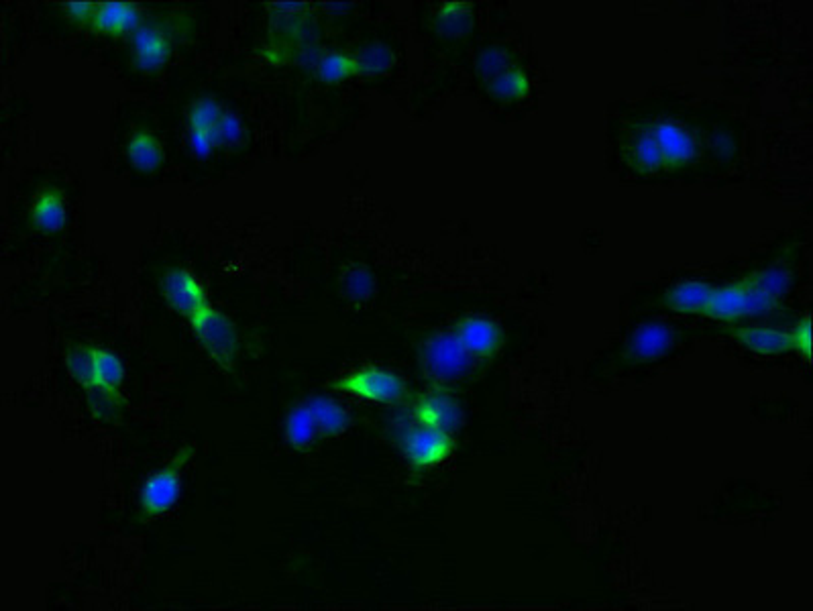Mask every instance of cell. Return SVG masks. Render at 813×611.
<instances>
[{
    "label": "cell",
    "instance_id": "6da1fadb",
    "mask_svg": "<svg viewBox=\"0 0 813 611\" xmlns=\"http://www.w3.org/2000/svg\"><path fill=\"white\" fill-rule=\"evenodd\" d=\"M418 361L422 373L435 383H449L467 377L475 361L459 339L451 332H435L430 335L418 351Z\"/></svg>",
    "mask_w": 813,
    "mask_h": 611
},
{
    "label": "cell",
    "instance_id": "7a4b0ae2",
    "mask_svg": "<svg viewBox=\"0 0 813 611\" xmlns=\"http://www.w3.org/2000/svg\"><path fill=\"white\" fill-rule=\"evenodd\" d=\"M190 328L204 353L223 371H233L239 357V330L235 322L210 304L190 320Z\"/></svg>",
    "mask_w": 813,
    "mask_h": 611
},
{
    "label": "cell",
    "instance_id": "3957f363",
    "mask_svg": "<svg viewBox=\"0 0 813 611\" xmlns=\"http://www.w3.org/2000/svg\"><path fill=\"white\" fill-rule=\"evenodd\" d=\"M331 387L335 392L386 406L398 404L406 396V383L400 375L373 365L339 375Z\"/></svg>",
    "mask_w": 813,
    "mask_h": 611
},
{
    "label": "cell",
    "instance_id": "277c9868",
    "mask_svg": "<svg viewBox=\"0 0 813 611\" xmlns=\"http://www.w3.org/2000/svg\"><path fill=\"white\" fill-rule=\"evenodd\" d=\"M196 449L192 444L180 449L157 473H153L141 487V510L147 518H159L168 514L180 497L184 467L192 461Z\"/></svg>",
    "mask_w": 813,
    "mask_h": 611
},
{
    "label": "cell",
    "instance_id": "5b68a950",
    "mask_svg": "<svg viewBox=\"0 0 813 611\" xmlns=\"http://www.w3.org/2000/svg\"><path fill=\"white\" fill-rule=\"evenodd\" d=\"M398 447L406 461L416 471H422L443 465L455 451V438L453 434L412 422L400 432Z\"/></svg>",
    "mask_w": 813,
    "mask_h": 611
},
{
    "label": "cell",
    "instance_id": "8992f818",
    "mask_svg": "<svg viewBox=\"0 0 813 611\" xmlns=\"http://www.w3.org/2000/svg\"><path fill=\"white\" fill-rule=\"evenodd\" d=\"M410 416L412 422L428 426V428H435L447 434H455L465 420L463 408L459 404L457 398H453L449 392L439 390H430L426 394H420L410 408Z\"/></svg>",
    "mask_w": 813,
    "mask_h": 611
},
{
    "label": "cell",
    "instance_id": "52a82bcc",
    "mask_svg": "<svg viewBox=\"0 0 813 611\" xmlns=\"http://www.w3.org/2000/svg\"><path fill=\"white\" fill-rule=\"evenodd\" d=\"M161 294H164L168 306L184 316L188 322L210 306L204 286L198 277L184 267H170L161 282Z\"/></svg>",
    "mask_w": 813,
    "mask_h": 611
},
{
    "label": "cell",
    "instance_id": "ba28073f",
    "mask_svg": "<svg viewBox=\"0 0 813 611\" xmlns=\"http://www.w3.org/2000/svg\"><path fill=\"white\" fill-rule=\"evenodd\" d=\"M453 335L459 339L465 351L477 361L496 357L504 343L502 328L492 318L485 316L461 318L453 328Z\"/></svg>",
    "mask_w": 813,
    "mask_h": 611
},
{
    "label": "cell",
    "instance_id": "9c48e42d",
    "mask_svg": "<svg viewBox=\"0 0 813 611\" xmlns=\"http://www.w3.org/2000/svg\"><path fill=\"white\" fill-rule=\"evenodd\" d=\"M135 68L141 72H159L172 58V39L168 31L159 25L141 23V27L131 35Z\"/></svg>",
    "mask_w": 813,
    "mask_h": 611
},
{
    "label": "cell",
    "instance_id": "30bf717a",
    "mask_svg": "<svg viewBox=\"0 0 813 611\" xmlns=\"http://www.w3.org/2000/svg\"><path fill=\"white\" fill-rule=\"evenodd\" d=\"M661 149L665 168H681L695 159L697 145L693 135L675 121H659L648 129Z\"/></svg>",
    "mask_w": 813,
    "mask_h": 611
},
{
    "label": "cell",
    "instance_id": "8fae6325",
    "mask_svg": "<svg viewBox=\"0 0 813 611\" xmlns=\"http://www.w3.org/2000/svg\"><path fill=\"white\" fill-rule=\"evenodd\" d=\"M675 343V332L661 322L640 324L628 341L626 357L630 361L646 363L665 357Z\"/></svg>",
    "mask_w": 813,
    "mask_h": 611
},
{
    "label": "cell",
    "instance_id": "7c38bea8",
    "mask_svg": "<svg viewBox=\"0 0 813 611\" xmlns=\"http://www.w3.org/2000/svg\"><path fill=\"white\" fill-rule=\"evenodd\" d=\"M66 220L68 210L64 192L53 186L41 188L29 208V225L39 233L51 235L62 231L66 227Z\"/></svg>",
    "mask_w": 813,
    "mask_h": 611
},
{
    "label": "cell",
    "instance_id": "4fadbf2b",
    "mask_svg": "<svg viewBox=\"0 0 813 611\" xmlns=\"http://www.w3.org/2000/svg\"><path fill=\"white\" fill-rule=\"evenodd\" d=\"M141 11L133 3H123V0H115V3H98L96 13L92 17L90 29L102 35H133L141 27Z\"/></svg>",
    "mask_w": 813,
    "mask_h": 611
},
{
    "label": "cell",
    "instance_id": "5bb4252c",
    "mask_svg": "<svg viewBox=\"0 0 813 611\" xmlns=\"http://www.w3.org/2000/svg\"><path fill=\"white\" fill-rule=\"evenodd\" d=\"M730 337L740 343L744 349L763 355V357H777L783 353L793 351L791 335L785 330L767 328V326H740L730 332Z\"/></svg>",
    "mask_w": 813,
    "mask_h": 611
},
{
    "label": "cell",
    "instance_id": "9a60e30c",
    "mask_svg": "<svg viewBox=\"0 0 813 611\" xmlns=\"http://www.w3.org/2000/svg\"><path fill=\"white\" fill-rule=\"evenodd\" d=\"M302 404L312 414L320 436L337 438L349 430L351 414L337 402L324 398V396H312V398L304 400Z\"/></svg>",
    "mask_w": 813,
    "mask_h": 611
},
{
    "label": "cell",
    "instance_id": "2e32d148",
    "mask_svg": "<svg viewBox=\"0 0 813 611\" xmlns=\"http://www.w3.org/2000/svg\"><path fill=\"white\" fill-rule=\"evenodd\" d=\"M125 381V365L121 357L111 349H94V390L111 396H121ZM88 392V394H92ZM86 394V396H88Z\"/></svg>",
    "mask_w": 813,
    "mask_h": 611
},
{
    "label": "cell",
    "instance_id": "e0dca14e",
    "mask_svg": "<svg viewBox=\"0 0 813 611\" xmlns=\"http://www.w3.org/2000/svg\"><path fill=\"white\" fill-rule=\"evenodd\" d=\"M127 157L135 170L153 174L164 165L166 153L161 149L159 139L151 131L137 129L127 143Z\"/></svg>",
    "mask_w": 813,
    "mask_h": 611
},
{
    "label": "cell",
    "instance_id": "ac0fdd59",
    "mask_svg": "<svg viewBox=\"0 0 813 611\" xmlns=\"http://www.w3.org/2000/svg\"><path fill=\"white\" fill-rule=\"evenodd\" d=\"M744 304H746V288L744 284H734V286H724V288H714L706 308H703V316L724 320V322H734L744 318Z\"/></svg>",
    "mask_w": 813,
    "mask_h": 611
},
{
    "label": "cell",
    "instance_id": "d6986e66",
    "mask_svg": "<svg viewBox=\"0 0 813 611\" xmlns=\"http://www.w3.org/2000/svg\"><path fill=\"white\" fill-rule=\"evenodd\" d=\"M284 434H286V442L290 444V447L300 453L310 451L314 447V442L318 440V436H320L318 426L302 402L288 412L286 424H284Z\"/></svg>",
    "mask_w": 813,
    "mask_h": 611
},
{
    "label": "cell",
    "instance_id": "ffe728a7",
    "mask_svg": "<svg viewBox=\"0 0 813 611\" xmlns=\"http://www.w3.org/2000/svg\"><path fill=\"white\" fill-rule=\"evenodd\" d=\"M714 288L710 284L703 282H683L669 290L665 296V306L675 310V312H685V314H701L706 308Z\"/></svg>",
    "mask_w": 813,
    "mask_h": 611
},
{
    "label": "cell",
    "instance_id": "44dd1931",
    "mask_svg": "<svg viewBox=\"0 0 813 611\" xmlns=\"http://www.w3.org/2000/svg\"><path fill=\"white\" fill-rule=\"evenodd\" d=\"M485 92H487V96L494 98V100L516 102V100H524V98L530 96L532 82H530V76L522 68L514 66L512 70L504 72L502 76L487 82Z\"/></svg>",
    "mask_w": 813,
    "mask_h": 611
},
{
    "label": "cell",
    "instance_id": "7402d4cb",
    "mask_svg": "<svg viewBox=\"0 0 813 611\" xmlns=\"http://www.w3.org/2000/svg\"><path fill=\"white\" fill-rule=\"evenodd\" d=\"M475 17L469 3H445L437 11V29L443 37H463L473 29Z\"/></svg>",
    "mask_w": 813,
    "mask_h": 611
},
{
    "label": "cell",
    "instance_id": "603a6c76",
    "mask_svg": "<svg viewBox=\"0 0 813 611\" xmlns=\"http://www.w3.org/2000/svg\"><path fill=\"white\" fill-rule=\"evenodd\" d=\"M744 284L769 294L775 300H781L783 296L789 294V290L793 286V273H791V269H787L783 265H773V267L750 273L744 280Z\"/></svg>",
    "mask_w": 813,
    "mask_h": 611
},
{
    "label": "cell",
    "instance_id": "cb8c5ba5",
    "mask_svg": "<svg viewBox=\"0 0 813 611\" xmlns=\"http://www.w3.org/2000/svg\"><path fill=\"white\" fill-rule=\"evenodd\" d=\"M357 76H359V66L353 55H349V53L333 51V53L322 55V58L316 62V78L320 82L339 84V82H345V80L357 78Z\"/></svg>",
    "mask_w": 813,
    "mask_h": 611
},
{
    "label": "cell",
    "instance_id": "d4e9b609",
    "mask_svg": "<svg viewBox=\"0 0 813 611\" xmlns=\"http://www.w3.org/2000/svg\"><path fill=\"white\" fill-rule=\"evenodd\" d=\"M353 58L359 66V76H382L396 62L392 49L384 43H367L353 53Z\"/></svg>",
    "mask_w": 813,
    "mask_h": 611
},
{
    "label": "cell",
    "instance_id": "484cf974",
    "mask_svg": "<svg viewBox=\"0 0 813 611\" xmlns=\"http://www.w3.org/2000/svg\"><path fill=\"white\" fill-rule=\"evenodd\" d=\"M512 68H514L512 53L508 47H502V45H490V47L481 49L475 60V70L485 84Z\"/></svg>",
    "mask_w": 813,
    "mask_h": 611
},
{
    "label": "cell",
    "instance_id": "4316f807",
    "mask_svg": "<svg viewBox=\"0 0 813 611\" xmlns=\"http://www.w3.org/2000/svg\"><path fill=\"white\" fill-rule=\"evenodd\" d=\"M94 349L90 345H74L66 353V367L86 394L94 390Z\"/></svg>",
    "mask_w": 813,
    "mask_h": 611
},
{
    "label": "cell",
    "instance_id": "83f0119b",
    "mask_svg": "<svg viewBox=\"0 0 813 611\" xmlns=\"http://www.w3.org/2000/svg\"><path fill=\"white\" fill-rule=\"evenodd\" d=\"M223 113H225V108L219 104V100L212 96H200L188 108V129L214 131V127L219 125Z\"/></svg>",
    "mask_w": 813,
    "mask_h": 611
},
{
    "label": "cell",
    "instance_id": "f1b7e54d",
    "mask_svg": "<svg viewBox=\"0 0 813 611\" xmlns=\"http://www.w3.org/2000/svg\"><path fill=\"white\" fill-rule=\"evenodd\" d=\"M632 155H634V159H636V165L640 168V172L655 174V172H661V170L665 168V161H663L661 149H659V145L655 143V139H653V135H650L648 129L642 131V133L634 139V143H632Z\"/></svg>",
    "mask_w": 813,
    "mask_h": 611
},
{
    "label": "cell",
    "instance_id": "f546056e",
    "mask_svg": "<svg viewBox=\"0 0 813 611\" xmlns=\"http://www.w3.org/2000/svg\"><path fill=\"white\" fill-rule=\"evenodd\" d=\"M373 275L365 265H353L343 273V292L351 302H365L373 294Z\"/></svg>",
    "mask_w": 813,
    "mask_h": 611
},
{
    "label": "cell",
    "instance_id": "4dcf8cb0",
    "mask_svg": "<svg viewBox=\"0 0 813 611\" xmlns=\"http://www.w3.org/2000/svg\"><path fill=\"white\" fill-rule=\"evenodd\" d=\"M212 137H214L216 149L235 147L243 141V123L239 121V117L235 113H231V110L225 108L219 125H216L212 131Z\"/></svg>",
    "mask_w": 813,
    "mask_h": 611
},
{
    "label": "cell",
    "instance_id": "1f68e13d",
    "mask_svg": "<svg viewBox=\"0 0 813 611\" xmlns=\"http://www.w3.org/2000/svg\"><path fill=\"white\" fill-rule=\"evenodd\" d=\"M744 284V282H742ZM746 288V304H744V318H756V316H765L769 312H773L779 304V300L771 298L769 294L756 290L748 284H744Z\"/></svg>",
    "mask_w": 813,
    "mask_h": 611
},
{
    "label": "cell",
    "instance_id": "d6a6232c",
    "mask_svg": "<svg viewBox=\"0 0 813 611\" xmlns=\"http://www.w3.org/2000/svg\"><path fill=\"white\" fill-rule=\"evenodd\" d=\"M789 335L793 341V351H797L803 359L811 361V320H809V316L801 318Z\"/></svg>",
    "mask_w": 813,
    "mask_h": 611
},
{
    "label": "cell",
    "instance_id": "836d02e7",
    "mask_svg": "<svg viewBox=\"0 0 813 611\" xmlns=\"http://www.w3.org/2000/svg\"><path fill=\"white\" fill-rule=\"evenodd\" d=\"M96 5L98 3H88V0H84V3H66L64 5V11H66V17L74 23V25H78V27H90V23H92V17H94V13H96Z\"/></svg>",
    "mask_w": 813,
    "mask_h": 611
},
{
    "label": "cell",
    "instance_id": "e575fe53",
    "mask_svg": "<svg viewBox=\"0 0 813 611\" xmlns=\"http://www.w3.org/2000/svg\"><path fill=\"white\" fill-rule=\"evenodd\" d=\"M188 147L196 157H208L216 149L212 131L188 129Z\"/></svg>",
    "mask_w": 813,
    "mask_h": 611
}]
</instances>
